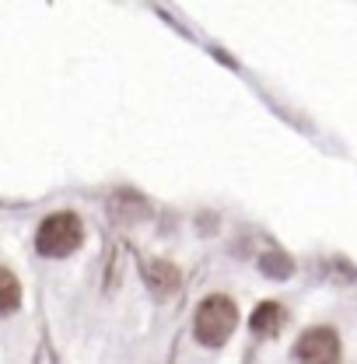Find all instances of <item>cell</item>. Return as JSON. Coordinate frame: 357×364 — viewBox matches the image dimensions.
I'll return each instance as SVG.
<instances>
[{
    "label": "cell",
    "instance_id": "cell-1",
    "mask_svg": "<svg viewBox=\"0 0 357 364\" xmlns=\"http://www.w3.org/2000/svg\"><path fill=\"white\" fill-rule=\"evenodd\" d=\"M238 329V305L228 294H207L196 312H193V336L196 343L218 350L231 340V333Z\"/></svg>",
    "mask_w": 357,
    "mask_h": 364
},
{
    "label": "cell",
    "instance_id": "cell-2",
    "mask_svg": "<svg viewBox=\"0 0 357 364\" xmlns=\"http://www.w3.org/2000/svg\"><path fill=\"white\" fill-rule=\"evenodd\" d=\"M85 242V225L74 210H56L49 214L39 231H36V249L46 259H67L70 252H78Z\"/></svg>",
    "mask_w": 357,
    "mask_h": 364
},
{
    "label": "cell",
    "instance_id": "cell-3",
    "mask_svg": "<svg viewBox=\"0 0 357 364\" xmlns=\"http://www.w3.org/2000/svg\"><path fill=\"white\" fill-rule=\"evenodd\" d=\"M294 361L298 364H340L343 361V343L333 326H312L298 336L294 343Z\"/></svg>",
    "mask_w": 357,
    "mask_h": 364
},
{
    "label": "cell",
    "instance_id": "cell-4",
    "mask_svg": "<svg viewBox=\"0 0 357 364\" xmlns=\"http://www.w3.org/2000/svg\"><path fill=\"white\" fill-rule=\"evenodd\" d=\"M284 318H287V312H284L280 301H260L249 316V329L256 336H277L284 329Z\"/></svg>",
    "mask_w": 357,
    "mask_h": 364
},
{
    "label": "cell",
    "instance_id": "cell-5",
    "mask_svg": "<svg viewBox=\"0 0 357 364\" xmlns=\"http://www.w3.org/2000/svg\"><path fill=\"white\" fill-rule=\"evenodd\" d=\"M144 277H147L151 291H158V294H172L178 287V270L172 263H147V267H144Z\"/></svg>",
    "mask_w": 357,
    "mask_h": 364
},
{
    "label": "cell",
    "instance_id": "cell-6",
    "mask_svg": "<svg viewBox=\"0 0 357 364\" xmlns=\"http://www.w3.org/2000/svg\"><path fill=\"white\" fill-rule=\"evenodd\" d=\"M18 309H21V284L7 267H0V316H11Z\"/></svg>",
    "mask_w": 357,
    "mask_h": 364
},
{
    "label": "cell",
    "instance_id": "cell-7",
    "mask_svg": "<svg viewBox=\"0 0 357 364\" xmlns=\"http://www.w3.org/2000/svg\"><path fill=\"white\" fill-rule=\"evenodd\" d=\"M260 273L270 280H287L294 273V259L287 252H263L260 256Z\"/></svg>",
    "mask_w": 357,
    "mask_h": 364
}]
</instances>
